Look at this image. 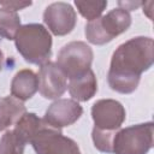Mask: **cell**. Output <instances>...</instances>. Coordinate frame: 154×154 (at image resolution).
I'll use <instances>...</instances> for the list:
<instances>
[{"label": "cell", "mask_w": 154, "mask_h": 154, "mask_svg": "<svg viewBox=\"0 0 154 154\" xmlns=\"http://www.w3.org/2000/svg\"><path fill=\"white\" fill-rule=\"evenodd\" d=\"M154 143L153 122L119 129L113 138L112 154H147Z\"/></svg>", "instance_id": "cell-4"}, {"label": "cell", "mask_w": 154, "mask_h": 154, "mask_svg": "<svg viewBox=\"0 0 154 154\" xmlns=\"http://www.w3.org/2000/svg\"><path fill=\"white\" fill-rule=\"evenodd\" d=\"M67 90L72 100L77 102H87L97 93V81L94 71L90 69L83 76L69 81Z\"/></svg>", "instance_id": "cell-12"}, {"label": "cell", "mask_w": 154, "mask_h": 154, "mask_svg": "<svg viewBox=\"0 0 154 154\" xmlns=\"http://www.w3.org/2000/svg\"><path fill=\"white\" fill-rule=\"evenodd\" d=\"M117 131H106V130H100L96 128H93L91 131V140L94 143V147L106 154H112V148H113V138Z\"/></svg>", "instance_id": "cell-18"}, {"label": "cell", "mask_w": 154, "mask_h": 154, "mask_svg": "<svg viewBox=\"0 0 154 154\" xmlns=\"http://www.w3.org/2000/svg\"><path fill=\"white\" fill-rule=\"evenodd\" d=\"M14 46L22 58L32 65H45L52 57V35L40 23L20 25L16 36Z\"/></svg>", "instance_id": "cell-2"}, {"label": "cell", "mask_w": 154, "mask_h": 154, "mask_svg": "<svg viewBox=\"0 0 154 154\" xmlns=\"http://www.w3.org/2000/svg\"><path fill=\"white\" fill-rule=\"evenodd\" d=\"M94 52L83 41H72L63 46L57 57V66L66 79L71 81L83 76L91 69Z\"/></svg>", "instance_id": "cell-5"}, {"label": "cell", "mask_w": 154, "mask_h": 154, "mask_svg": "<svg viewBox=\"0 0 154 154\" xmlns=\"http://www.w3.org/2000/svg\"><path fill=\"white\" fill-rule=\"evenodd\" d=\"M130 12L117 7L106 14L88 22L84 28V35L89 43L103 46L109 43L114 37L125 32L131 25Z\"/></svg>", "instance_id": "cell-3"}, {"label": "cell", "mask_w": 154, "mask_h": 154, "mask_svg": "<svg viewBox=\"0 0 154 154\" xmlns=\"http://www.w3.org/2000/svg\"><path fill=\"white\" fill-rule=\"evenodd\" d=\"M26 112L24 102L13 96L0 97V131L7 130Z\"/></svg>", "instance_id": "cell-13"}, {"label": "cell", "mask_w": 154, "mask_h": 154, "mask_svg": "<svg viewBox=\"0 0 154 154\" xmlns=\"http://www.w3.org/2000/svg\"><path fill=\"white\" fill-rule=\"evenodd\" d=\"M4 64H5V57H4V53H2V51L0 49V72H1L2 67H4Z\"/></svg>", "instance_id": "cell-22"}, {"label": "cell", "mask_w": 154, "mask_h": 154, "mask_svg": "<svg viewBox=\"0 0 154 154\" xmlns=\"http://www.w3.org/2000/svg\"><path fill=\"white\" fill-rule=\"evenodd\" d=\"M19 28V14L14 11L0 7V36L6 40H14V36Z\"/></svg>", "instance_id": "cell-15"}, {"label": "cell", "mask_w": 154, "mask_h": 154, "mask_svg": "<svg viewBox=\"0 0 154 154\" xmlns=\"http://www.w3.org/2000/svg\"><path fill=\"white\" fill-rule=\"evenodd\" d=\"M38 93L47 100H58L67 89V79L55 63L48 61L37 73Z\"/></svg>", "instance_id": "cell-10"}, {"label": "cell", "mask_w": 154, "mask_h": 154, "mask_svg": "<svg viewBox=\"0 0 154 154\" xmlns=\"http://www.w3.org/2000/svg\"><path fill=\"white\" fill-rule=\"evenodd\" d=\"M94 128L106 131H118L126 119L124 106L114 99H101L91 106Z\"/></svg>", "instance_id": "cell-7"}, {"label": "cell", "mask_w": 154, "mask_h": 154, "mask_svg": "<svg viewBox=\"0 0 154 154\" xmlns=\"http://www.w3.org/2000/svg\"><path fill=\"white\" fill-rule=\"evenodd\" d=\"M26 142L12 129L0 138V154H24Z\"/></svg>", "instance_id": "cell-16"}, {"label": "cell", "mask_w": 154, "mask_h": 154, "mask_svg": "<svg viewBox=\"0 0 154 154\" xmlns=\"http://www.w3.org/2000/svg\"><path fill=\"white\" fill-rule=\"evenodd\" d=\"M30 144L36 154H81L78 144L72 138L64 136L61 130L47 124L35 134Z\"/></svg>", "instance_id": "cell-6"}, {"label": "cell", "mask_w": 154, "mask_h": 154, "mask_svg": "<svg viewBox=\"0 0 154 154\" xmlns=\"http://www.w3.org/2000/svg\"><path fill=\"white\" fill-rule=\"evenodd\" d=\"M43 23L53 35L65 36L75 29L77 24V13L69 2H53L45 8Z\"/></svg>", "instance_id": "cell-8"}, {"label": "cell", "mask_w": 154, "mask_h": 154, "mask_svg": "<svg viewBox=\"0 0 154 154\" xmlns=\"http://www.w3.org/2000/svg\"><path fill=\"white\" fill-rule=\"evenodd\" d=\"M142 6V1H118V7L130 12L136 10L137 7Z\"/></svg>", "instance_id": "cell-20"}, {"label": "cell", "mask_w": 154, "mask_h": 154, "mask_svg": "<svg viewBox=\"0 0 154 154\" xmlns=\"http://www.w3.org/2000/svg\"><path fill=\"white\" fill-rule=\"evenodd\" d=\"M38 90V78L30 69L19 70L11 81V96L24 102L31 99Z\"/></svg>", "instance_id": "cell-11"}, {"label": "cell", "mask_w": 154, "mask_h": 154, "mask_svg": "<svg viewBox=\"0 0 154 154\" xmlns=\"http://www.w3.org/2000/svg\"><path fill=\"white\" fill-rule=\"evenodd\" d=\"M142 7H143V13L152 20V18H153V14H152V12H153V10H152V7H153V1L142 2Z\"/></svg>", "instance_id": "cell-21"}, {"label": "cell", "mask_w": 154, "mask_h": 154, "mask_svg": "<svg viewBox=\"0 0 154 154\" xmlns=\"http://www.w3.org/2000/svg\"><path fill=\"white\" fill-rule=\"evenodd\" d=\"M46 125V123L43 122V119L38 118V116L36 113L32 112H25L14 124L13 130L26 142L30 143L31 138L35 136V134H37L43 126Z\"/></svg>", "instance_id": "cell-14"}, {"label": "cell", "mask_w": 154, "mask_h": 154, "mask_svg": "<svg viewBox=\"0 0 154 154\" xmlns=\"http://www.w3.org/2000/svg\"><path fill=\"white\" fill-rule=\"evenodd\" d=\"M31 5H32L31 1H18V0H1L0 1V7L7 8L11 11H14V12L24 10Z\"/></svg>", "instance_id": "cell-19"}, {"label": "cell", "mask_w": 154, "mask_h": 154, "mask_svg": "<svg viewBox=\"0 0 154 154\" xmlns=\"http://www.w3.org/2000/svg\"><path fill=\"white\" fill-rule=\"evenodd\" d=\"M75 6L77 7L79 14L84 17L88 22H91L99 17H101L102 12L107 7V1H83V0H75Z\"/></svg>", "instance_id": "cell-17"}, {"label": "cell", "mask_w": 154, "mask_h": 154, "mask_svg": "<svg viewBox=\"0 0 154 154\" xmlns=\"http://www.w3.org/2000/svg\"><path fill=\"white\" fill-rule=\"evenodd\" d=\"M83 114V107L72 99H58L49 105L43 116V122L54 129L61 130L75 124Z\"/></svg>", "instance_id": "cell-9"}, {"label": "cell", "mask_w": 154, "mask_h": 154, "mask_svg": "<svg viewBox=\"0 0 154 154\" xmlns=\"http://www.w3.org/2000/svg\"><path fill=\"white\" fill-rule=\"evenodd\" d=\"M154 64V41L148 36H136L119 45L112 54L107 82L119 94L134 93L141 75Z\"/></svg>", "instance_id": "cell-1"}]
</instances>
